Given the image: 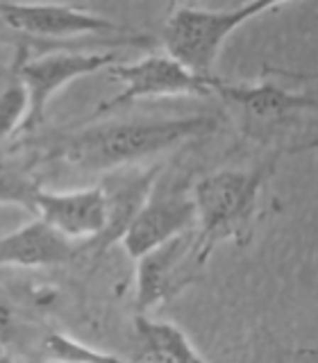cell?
<instances>
[{"label":"cell","mask_w":318,"mask_h":363,"mask_svg":"<svg viewBox=\"0 0 318 363\" xmlns=\"http://www.w3.org/2000/svg\"><path fill=\"white\" fill-rule=\"evenodd\" d=\"M214 128H219V121L212 116L94 125L57 139L48 159L66 162L68 166L89 173H111L116 168L134 166L193 136L207 134Z\"/></svg>","instance_id":"1"},{"label":"cell","mask_w":318,"mask_h":363,"mask_svg":"<svg viewBox=\"0 0 318 363\" xmlns=\"http://www.w3.org/2000/svg\"><path fill=\"white\" fill-rule=\"evenodd\" d=\"M275 159L253 170H219L196 182L191 189L196 209V259L207 264L214 247L227 238H241L250 230L257 196L273 173Z\"/></svg>","instance_id":"2"},{"label":"cell","mask_w":318,"mask_h":363,"mask_svg":"<svg viewBox=\"0 0 318 363\" xmlns=\"http://www.w3.org/2000/svg\"><path fill=\"white\" fill-rule=\"evenodd\" d=\"M280 0H255L227 9H207L198 5H173L162 28V43L175 60L198 77H216L214 66L227 37L266 11L287 7Z\"/></svg>","instance_id":"3"},{"label":"cell","mask_w":318,"mask_h":363,"mask_svg":"<svg viewBox=\"0 0 318 363\" xmlns=\"http://www.w3.org/2000/svg\"><path fill=\"white\" fill-rule=\"evenodd\" d=\"M111 75L121 79L123 89L111 100L98 105L91 118L109 113L136 100L175 98V96H214L221 77H198L185 66L170 60L166 52L148 55L134 64H116L109 68Z\"/></svg>","instance_id":"4"},{"label":"cell","mask_w":318,"mask_h":363,"mask_svg":"<svg viewBox=\"0 0 318 363\" xmlns=\"http://www.w3.org/2000/svg\"><path fill=\"white\" fill-rule=\"evenodd\" d=\"M200 268L193 230L141 255L136 259V315H148L159 304L187 289Z\"/></svg>","instance_id":"5"},{"label":"cell","mask_w":318,"mask_h":363,"mask_svg":"<svg viewBox=\"0 0 318 363\" xmlns=\"http://www.w3.org/2000/svg\"><path fill=\"white\" fill-rule=\"evenodd\" d=\"M119 64V55L109 52H48L34 60H26L16 66V75L26 84L30 98V113L23 132L39 128L45 118L50 100L64 86L75 82L77 77L94 75L98 71H109Z\"/></svg>","instance_id":"6"},{"label":"cell","mask_w":318,"mask_h":363,"mask_svg":"<svg viewBox=\"0 0 318 363\" xmlns=\"http://www.w3.org/2000/svg\"><path fill=\"white\" fill-rule=\"evenodd\" d=\"M193 227H196V209H193L191 191L182 184H173V182L162 184L157 179L141 211L125 230L121 243L132 259H139L153 247L191 232Z\"/></svg>","instance_id":"7"},{"label":"cell","mask_w":318,"mask_h":363,"mask_svg":"<svg viewBox=\"0 0 318 363\" xmlns=\"http://www.w3.org/2000/svg\"><path fill=\"white\" fill-rule=\"evenodd\" d=\"M216 96L241 113L246 132L257 139H270L282 128L293 125L302 113L316 109L314 96L293 94L275 84H230L221 79Z\"/></svg>","instance_id":"8"},{"label":"cell","mask_w":318,"mask_h":363,"mask_svg":"<svg viewBox=\"0 0 318 363\" xmlns=\"http://www.w3.org/2000/svg\"><path fill=\"white\" fill-rule=\"evenodd\" d=\"M0 23L34 39H71L82 34L128 32V28L109 16L96 14L87 7L60 3H0Z\"/></svg>","instance_id":"9"},{"label":"cell","mask_w":318,"mask_h":363,"mask_svg":"<svg viewBox=\"0 0 318 363\" xmlns=\"http://www.w3.org/2000/svg\"><path fill=\"white\" fill-rule=\"evenodd\" d=\"M32 211L68 241L87 247L105 232L107 204L100 186L77 191H43L34 196Z\"/></svg>","instance_id":"10"},{"label":"cell","mask_w":318,"mask_h":363,"mask_svg":"<svg viewBox=\"0 0 318 363\" xmlns=\"http://www.w3.org/2000/svg\"><path fill=\"white\" fill-rule=\"evenodd\" d=\"M159 173H162V166H153L146 170L125 166L111 170V173H105V179L98 186L102 189V196H105L107 204V225L105 232L87 247L105 250L121 241L125 230L134 220V216L141 211L143 202L150 196L155 182L159 179Z\"/></svg>","instance_id":"11"},{"label":"cell","mask_w":318,"mask_h":363,"mask_svg":"<svg viewBox=\"0 0 318 363\" xmlns=\"http://www.w3.org/2000/svg\"><path fill=\"white\" fill-rule=\"evenodd\" d=\"M82 250L68 241L48 223L34 218L16 232L0 236V266L9 268H53L64 266Z\"/></svg>","instance_id":"12"},{"label":"cell","mask_w":318,"mask_h":363,"mask_svg":"<svg viewBox=\"0 0 318 363\" xmlns=\"http://www.w3.org/2000/svg\"><path fill=\"white\" fill-rule=\"evenodd\" d=\"M136 332H139L146 350L166 357L173 363H204L202 357L191 345V340L175 325L159 323L148 315H136Z\"/></svg>","instance_id":"13"},{"label":"cell","mask_w":318,"mask_h":363,"mask_svg":"<svg viewBox=\"0 0 318 363\" xmlns=\"http://www.w3.org/2000/svg\"><path fill=\"white\" fill-rule=\"evenodd\" d=\"M30 113V98L26 84L14 73L7 84L0 89V141L11 139L16 132H23Z\"/></svg>","instance_id":"14"},{"label":"cell","mask_w":318,"mask_h":363,"mask_svg":"<svg viewBox=\"0 0 318 363\" xmlns=\"http://www.w3.org/2000/svg\"><path fill=\"white\" fill-rule=\"evenodd\" d=\"M41 186L26 168L7 162L0 155V204H18L32 211L34 196Z\"/></svg>","instance_id":"15"},{"label":"cell","mask_w":318,"mask_h":363,"mask_svg":"<svg viewBox=\"0 0 318 363\" xmlns=\"http://www.w3.org/2000/svg\"><path fill=\"white\" fill-rule=\"evenodd\" d=\"M43 354L53 363H134V361L105 354V352H98L89 345H82L64 334H50L45 338Z\"/></svg>","instance_id":"16"},{"label":"cell","mask_w":318,"mask_h":363,"mask_svg":"<svg viewBox=\"0 0 318 363\" xmlns=\"http://www.w3.org/2000/svg\"><path fill=\"white\" fill-rule=\"evenodd\" d=\"M16 313L9 302L0 295V345H9L16 336Z\"/></svg>","instance_id":"17"},{"label":"cell","mask_w":318,"mask_h":363,"mask_svg":"<svg viewBox=\"0 0 318 363\" xmlns=\"http://www.w3.org/2000/svg\"><path fill=\"white\" fill-rule=\"evenodd\" d=\"M134 363H173V361H168L166 357H162V354H157V352L143 347L141 357H139V359H134Z\"/></svg>","instance_id":"18"},{"label":"cell","mask_w":318,"mask_h":363,"mask_svg":"<svg viewBox=\"0 0 318 363\" xmlns=\"http://www.w3.org/2000/svg\"><path fill=\"white\" fill-rule=\"evenodd\" d=\"M0 363H16V361L11 359L9 354H0Z\"/></svg>","instance_id":"19"},{"label":"cell","mask_w":318,"mask_h":363,"mask_svg":"<svg viewBox=\"0 0 318 363\" xmlns=\"http://www.w3.org/2000/svg\"><path fill=\"white\" fill-rule=\"evenodd\" d=\"M0 77H3V68H0Z\"/></svg>","instance_id":"20"}]
</instances>
